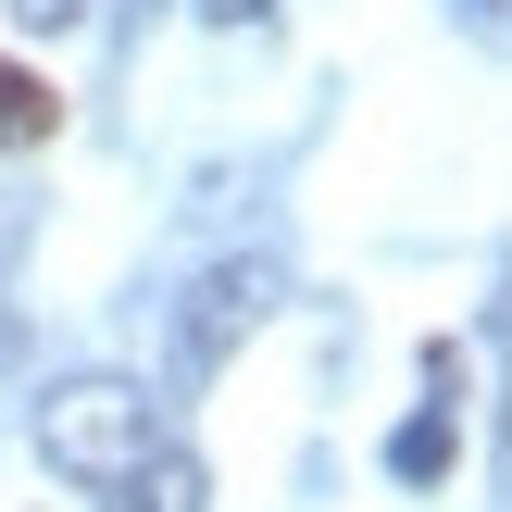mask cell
I'll return each instance as SVG.
<instances>
[{
    "label": "cell",
    "mask_w": 512,
    "mask_h": 512,
    "mask_svg": "<svg viewBox=\"0 0 512 512\" xmlns=\"http://www.w3.org/2000/svg\"><path fill=\"white\" fill-rule=\"evenodd\" d=\"M200 13H213V25H263L275 0H200Z\"/></svg>",
    "instance_id": "obj_8"
},
{
    "label": "cell",
    "mask_w": 512,
    "mask_h": 512,
    "mask_svg": "<svg viewBox=\"0 0 512 512\" xmlns=\"http://www.w3.org/2000/svg\"><path fill=\"white\" fill-rule=\"evenodd\" d=\"M25 238H38V213H25V200L0 188V275H13V250H25Z\"/></svg>",
    "instance_id": "obj_7"
},
{
    "label": "cell",
    "mask_w": 512,
    "mask_h": 512,
    "mask_svg": "<svg viewBox=\"0 0 512 512\" xmlns=\"http://www.w3.org/2000/svg\"><path fill=\"white\" fill-rule=\"evenodd\" d=\"M200 500H213V475H200V463H188L175 438L150 450V463L125 475V488H100V512H200Z\"/></svg>",
    "instance_id": "obj_3"
},
{
    "label": "cell",
    "mask_w": 512,
    "mask_h": 512,
    "mask_svg": "<svg viewBox=\"0 0 512 512\" xmlns=\"http://www.w3.org/2000/svg\"><path fill=\"white\" fill-rule=\"evenodd\" d=\"M450 450H463V425H450V400H438V413H413V425L388 438V475H413V488H425V475H450Z\"/></svg>",
    "instance_id": "obj_5"
},
{
    "label": "cell",
    "mask_w": 512,
    "mask_h": 512,
    "mask_svg": "<svg viewBox=\"0 0 512 512\" xmlns=\"http://www.w3.org/2000/svg\"><path fill=\"white\" fill-rule=\"evenodd\" d=\"M50 125H63V88H50L38 63H13V50H0V150H38Z\"/></svg>",
    "instance_id": "obj_4"
},
{
    "label": "cell",
    "mask_w": 512,
    "mask_h": 512,
    "mask_svg": "<svg viewBox=\"0 0 512 512\" xmlns=\"http://www.w3.org/2000/svg\"><path fill=\"white\" fill-rule=\"evenodd\" d=\"M150 450H163V400H150L138 375H63V388L38 400V463L63 475V488H125Z\"/></svg>",
    "instance_id": "obj_1"
},
{
    "label": "cell",
    "mask_w": 512,
    "mask_h": 512,
    "mask_svg": "<svg viewBox=\"0 0 512 512\" xmlns=\"http://www.w3.org/2000/svg\"><path fill=\"white\" fill-rule=\"evenodd\" d=\"M275 300H288V275H275V263H250V250H238V263H213L188 300H175V388L225 375V363H238V338H263V325H275Z\"/></svg>",
    "instance_id": "obj_2"
},
{
    "label": "cell",
    "mask_w": 512,
    "mask_h": 512,
    "mask_svg": "<svg viewBox=\"0 0 512 512\" xmlns=\"http://www.w3.org/2000/svg\"><path fill=\"white\" fill-rule=\"evenodd\" d=\"M0 13H13L25 38H63V25H88V0H0Z\"/></svg>",
    "instance_id": "obj_6"
},
{
    "label": "cell",
    "mask_w": 512,
    "mask_h": 512,
    "mask_svg": "<svg viewBox=\"0 0 512 512\" xmlns=\"http://www.w3.org/2000/svg\"><path fill=\"white\" fill-rule=\"evenodd\" d=\"M13 363H25V313L0 300V375H13Z\"/></svg>",
    "instance_id": "obj_9"
}]
</instances>
